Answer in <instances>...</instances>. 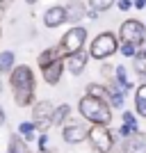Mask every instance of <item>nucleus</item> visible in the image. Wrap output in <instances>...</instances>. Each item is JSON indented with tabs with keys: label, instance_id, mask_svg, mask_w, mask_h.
<instances>
[{
	"label": "nucleus",
	"instance_id": "1",
	"mask_svg": "<svg viewBox=\"0 0 146 153\" xmlns=\"http://www.w3.org/2000/svg\"><path fill=\"white\" fill-rule=\"evenodd\" d=\"M9 85L14 91V103L19 108H27L34 101V73L30 66L19 64L9 71Z\"/></svg>",
	"mask_w": 146,
	"mask_h": 153
},
{
	"label": "nucleus",
	"instance_id": "2",
	"mask_svg": "<svg viewBox=\"0 0 146 153\" xmlns=\"http://www.w3.org/2000/svg\"><path fill=\"white\" fill-rule=\"evenodd\" d=\"M80 114L94 126H110L112 121V108L101 98H91V96H82L78 103Z\"/></svg>",
	"mask_w": 146,
	"mask_h": 153
},
{
	"label": "nucleus",
	"instance_id": "3",
	"mask_svg": "<svg viewBox=\"0 0 146 153\" xmlns=\"http://www.w3.org/2000/svg\"><path fill=\"white\" fill-rule=\"evenodd\" d=\"M116 51H119V39H116V34H112V32H101L98 37H94L87 55L94 57V59H107V57H112Z\"/></svg>",
	"mask_w": 146,
	"mask_h": 153
},
{
	"label": "nucleus",
	"instance_id": "4",
	"mask_svg": "<svg viewBox=\"0 0 146 153\" xmlns=\"http://www.w3.org/2000/svg\"><path fill=\"white\" fill-rule=\"evenodd\" d=\"M119 39H121V44H126V46L142 48V44L146 41V27H144V23L137 21V19L123 21L121 27H119Z\"/></svg>",
	"mask_w": 146,
	"mask_h": 153
},
{
	"label": "nucleus",
	"instance_id": "5",
	"mask_svg": "<svg viewBox=\"0 0 146 153\" xmlns=\"http://www.w3.org/2000/svg\"><path fill=\"white\" fill-rule=\"evenodd\" d=\"M84 39H87V30H84V27H71L62 37V41H59V46H57L59 55H62V57H69L73 53L82 51Z\"/></svg>",
	"mask_w": 146,
	"mask_h": 153
},
{
	"label": "nucleus",
	"instance_id": "6",
	"mask_svg": "<svg viewBox=\"0 0 146 153\" xmlns=\"http://www.w3.org/2000/svg\"><path fill=\"white\" fill-rule=\"evenodd\" d=\"M87 137H89V142H91V146L98 153H110L112 146H114V137H112L107 126H91Z\"/></svg>",
	"mask_w": 146,
	"mask_h": 153
},
{
	"label": "nucleus",
	"instance_id": "7",
	"mask_svg": "<svg viewBox=\"0 0 146 153\" xmlns=\"http://www.w3.org/2000/svg\"><path fill=\"white\" fill-rule=\"evenodd\" d=\"M53 103L50 101H39L34 108H32V123L37 130L46 133L48 128L53 126Z\"/></svg>",
	"mask_w": 146,
	"mask_h": 153
},
{
	"label": "nucleus",
	"instance_id": "8",
	"mask_svg": "<svg viewBox=\"0 0 146 153\" xmlns=\"http://www.w3.org/2000/svg\"><path fill=\"white\" fill-rule=\"evenodd\" d=\"M62 73H64V57H57L53 59L50 64H46L44 69H41V76L48 85H57L62 80Z\"/></svg>",
	"mask_w": 146,
	"mask_h": 153
},
{
	"label": "nucleus",
	"instance_id": "9",
	"mask_svg": "<svg viewBox=\"0 0 146 153\" xmlns=\"http://www.w3.org/2000/svg\"><path fill=\"white\" fill-rule=\"evenodd\" d=\"M87 133L89 128L84 123H69L64 128V142L66 144H80V142L87 140Z\"/></svg>",
	"mask_w": 146,
	"mask_h": 153
},
{
	"label": "nucleus",
	"instance_id": "10",
	"mask_svg": "<svg viewBox=\"0 0 146 153\" xmlns=\"http://www.w3.org/2000/svg\"><path fill=\"white\" fill-rule=\"evenodd\" d=\"M87 59H89L87 53L78 51V53H73V55H69V57L64 59V69H69L71 76H80L84 71V66H87Z\"/></svg>",
	"mask_w": 146,
	"mask_h": 153
},
{
	"label": "nucleus",
	"instance_id": "11",
	"mask_svg": "<svg viewBox=\"0 0 146 153\" xmlns=\"http://www.w3.org/2000/svg\"><path fill=\"white\" fill-rule=\"evenodd\" d=\"M123 153H146V135L144 133H133L123 140Z\"/></svg>",
	"mask_w": 146,
	"mask_h": 153
},
{
	"label": "nucleus",
	"instance_id": "12",
	"mask_svg": "<svg viewBox=\"0 0 146 153\" xmlns=\"http://www.w3.org/2000/svg\"><path fill=\"white\" fill-rule=\"evenodd\" d=\"M66 21V14H64V7H48L44 14V23L46 27H59Z\"/></svg>",
	"mask_w": 146,
	"mask_h": 153
},
{
	"label": "nucleus",
	"instance_id": "13",
	"mask_svg": "<svg viewBox=\"0 0 146 153\" xmlns=\"http://www.w3.org/2000/svg\"><path fill=\"white\" fill-rule=\"evenodd\" d=\"M64 14H66V21H69V23H78L80 19H84L87 9H84V5L80 0H71L69 5L64 7Z\"/></svg>",
	"mask_w": 146,
	"mask_h": 153
},
{
	"label": "nucleus",
	"instance_id": "14",
	"mask_svg": "<svg viewBox=\"0 0 146 153\" xmlns=\"http://www.w3.org/2000/svg\"><path fill=\"white\" fill-rule=\"evenodd\" d=\"M135 108H137V114L146 119V82L135 89Z\"/></svg>",
	"mask_w": 146,
	"mask_h": 153
},
{
	"label": "nucleus",
	"instance_id": "15",
	"mask_svg": "<svg viewBox=\"0 0 146 153\" xmlns=\"http://www.w3.org/2000/svg\"><path fill=\"white\" fill-rule=\"evenodd\" d=\"M7 153H32L30 146H27V142L19 135H12L9 137V146H7Z\"/></svg>",
	"mask_w": 146,
	"mask_h": 153
},
{
	"label": "nucleus",
	"instance_id": "16",
	"mask_svg": "<svg viewBox=\"0 0 146 153\" xmlns=\"http://www.w3.org/2000/svg\"><path fill=\"white\" fill-rule=\"evenodd\" d=\"M135 71H137V76L146 78V51L144 48H137V53H135Z\"/></svg>",
	"mask_w": 146,
	"mask_h": 153
},
{
	"label": "nucleus",
	"instance_id": "17",
	"mask_svg": "<svg viewBox=\"0 0 146 153\" xmlns=\"http://www.w3.org/2000/svg\"><path fill=\"white\" fill-rule=\"evenodd\" d=\"M57 57H62L57 48H46V51H44V53H41V55L37 57V64H39V69H44L46 64H50L53 59H57Z\"/></svg>",
	"mask_w": 146,
	"mask_h": 153
},
{
	"label": "nucleus",
	"instance_id": "18",
	"mask_svg": "<svg viewBox=\"0 0 146 153\" xmlns=\"http://www.w3.org/2000/svg\"><path fill=\"white\" fill-rule=\"evenodd\" d=\"M87 96H91V98H101V101L107 103L110 91H107V87H103V85H89V87H87Z\"/></svg>",
	"mask_w": 146,
	"mask_h": 153
},
{
	"label": "nucleus",
	"instance_id": "19",
	"mask_svg": "<svg viewBox=\"0 0 146 153\" xmlns=\"http://www.w3.org/2000/svg\"><path fill=\"white\" fill-rule=\"evenodd\" d=\"M12 69H14V53L12 51L0 53V73H9Z\"/></svg>",
	"mask_w": 146,
	"mask_h": 153
},
{
	"label": "nucleus",
	"instance_id": "20",
	"mask_svg": "<svg viewBox=\"0 0 146 153\" xmlns=\"http://www.w3.org/2000/svg\"><path fill=\"white\" fill-rule=\"evenodd\" d=\"M114 80H116V82H121L128 91L133 89V82L128 80V71H126V66H123V64H119V66L114 69Z\"/></svg>",
	"mask_w": 146,
	"mask_h": 153
},
{
	"label": "nucleus",
	"instance_id": "21",
	"mask_svg": "<svg viewBox=\"0 0 146 153\" xmlns=\"http://www.w3.org/2000/svg\"><path fill=\"white\" fill-rule=\"evenodd\" d=\"M71 108L69 105H59V108L53 110V126H59V123H64V119L69 117Z\"/></svg>",
	"mask_w": 146,
	"mask_h": 153
},
{
	"label": "nucleus",
	"instance_id": "22",
	"mask_svg": "<svg viewBox=\"0 0 146 153\" xmlns=\"http://www.w3.org/2000/svg\"><path fill=\"white\" fill-rule=\"evenodd\" d=\"M19 133H21V137H23L25 142L37 140V137H34V123H32V121H23V123H19Z\"/></svg>",
	"mask_w": 146,
	"mask_h": 153
},
{
	"label": "nucleus",
	"instance_id": "23",
	"mask_svg": "<svg viewBox=\"0 0 146 153\" xmlns=\"http://www.w3.org/2000/svg\"><path fill=\"white\" fill-rule=\"evenodd\" d=\"M114 2L116 0H89V7H91L94 12H105V9H110Z\"/></svg>",
	"mask_w": 146,
	"mask_h": 153
},
{
	"label": "nucleus",
	"instance_id": "24",
	"mask_svg": "<svg viewBox=\"0 0 146 153\" xmlns=\"http://www.w3.org/2000/svg\"><path fill=\"white\" fill-rule=\"evenodd\" d=\"M107 101L112 108H123V94H110Z\"/></svg>",
	"mask_w": 146,
	"mask_h": 153
},
{
	"label": "nucleus",
	"instance_id": "25",
	"mask_svg": "<svg viewBox=\"0 0 146 153\" xmlns=\"http://www.w3.org/2000/svg\"><path fill=\"white\" fill-rule=\"evenodd\" d=\"M121 119H123V123H126V126L137 128V119H135V114H133V112H123V117H121ZM137 130H139V128H137Z\"/></svg>",
	"mask_w": 146,
	"mask_h": 153
},
{
	"label": "nucleus",
	"instance_id": "26",
	"mask_svg": "<svg viewBox=\"0 0 146 153\" xmlns=\"http://www.w3.org/2000/svg\"><path fill=\"white\" fill-rule=\"evenodd\" d=\"M119 51H121V55H123V57H135L137 48H135V46H126V44H121V46H119Z\"/></svg>",
	"mask_w": 146,
	"mask_h": 153
},
{
	"label": "nucleus",
	"instance_id": "27",
	"mask_svg": "<svg viewBox=\"0 0 146 153\" xmlns=\"http://www.w3.org/2000/svg\"><path fill=\"white\" fill-rule=\"evenodd\" d=\"M116 7H119V12H128V9H133V0H116Z\"/></svg>",
	"mask_w": 146,
	"mask_h": 153
},
{
	"label": "nucleus",
	"instance_id": "28",
	"mask_svg": "<svg viewBox=\"0 0 146 153\" xmlns=\"http://www.w3.org/2000/svg\"><path fill=\"white\" fill-rule=\"evenodd\" d=\"M121 137H128V135H133V133H137V128H130V126H126V123H123V126H121Z\"/></svg>",
	"mask_w": 146,
	"mask_h": 153
},
{
	"label": "nucleus",
	"instance_id": "29",
	"mask_svg": "<svg viewBox=\"0 0 146 153\" xmlns=\"http://www.w3.org/2000/svg\"><path fill=\"white\" fill-rule=\"evenodd\" d=\"M12 2H14V0H0V12H7Z\"/></svg>",
	"mask_w": 146,
	"mask_h": 153
},
{
	"label": "nucleus",
	"instance_id": "30",
	"mask_svg": "<svg viewBox=\"0 0 146 153\" xmlns=\"http://www.w3.org/2000/svg\"><path fill=\"white\" fill-rule=\"evenodd\" d=\"M46 144H48V137L41 133V137H39V151H41V149H46Z\"/></svg>",
	"mask_w": 146,
	"mask_h": 153
},
{
	"label": "nucleus",
	"instance_id": "31",
	"mask_svg": "<svg viewBox=\"0 0 146 153\" xmlns=\"http://www.w3.org/2000/svg\"><path fill=\"white\" fill-rule=\"evenodd\" d=\"M133 7H135V9H144V7H146V0H133Z\"/></svg>",
	"mask_w": 146,
	"mask_h": 153
},
{
	"label": "nucleus",
	"instance_id": "32",
	"mask_svg": "<svg viewBox=\"0 0 146 153\" xmlns=\"http://www.w3.org/2000/svg\"><path fill=\"white\" fill-rule=\"evenodd\" d=\"M112 73H114V69H112V64H110V66L105 64V66H103V76H110V78H112Z\"/></svg>",
	"mask_w": 146,
	"mask_h": 153
},
{
	"label": "nucleus",
	"instance_id": "33",
	"mask_svg": "<svg viewBox=\"0 0 146 153\" xmlns=\"http://www.w3.org/2000/svg\"><path fill=\"white\" fill-rule=\"evenodd\" d=\"M84 16H89V19H96V16H98V12H94V9H87V14H84Z\"/></svg>",
	"mask_w": 146,
	"mask_h": 153
},
{
	"label": "nucleus",
	"instance_id": "34",
	"mask_svg": "<svg viewBox=\"0 0 146 153\" xmlns=\"http://www.w3.org/2000/svg\"><path fill=\"white\" fill-rule=\"evenodd\" d=\"M0 121H5V110L0 108Z\"/></svg>",
	"mask_w": 146,
	"mask_h": 153
},
{
	"label": "nucleus",
	"instance_id": "35",
	"mask_svg": "<svg viewBox=\"0 0 146 153\" xmlns=\"http://www.w3.org/2000/svg\"><path fill=\"white\" fill-rule=\"evenodd\" d=\"M25 2H27V5H34V2H37V0H25Z\"/></svg>",
	"mask_w": 146,
	"mask_h": 153
},
{
	"label": "nucleus",
	"instance_id": "36",
	"mask_svg": "<svg viewBox=\"0 0 146 153\" xmlns=\"http://www.w3.org/2000/svg\"><path fill=\"white\" fill-rule=\"evenodd\" d=\"M39 153H50V151H46V149H41V151H39Z\"/></svg>",
	"mask_w": 146,
	"mask_h": 153
},
{
	"label": "nucleus",
	"instance_id": "37",
	"mask_svg": "<svg viewBox=\"0 0 146 153\" xmlns=\"http://www.w3.org/2000/svg\"><path fill=\"white\" fill-rule=\"evenodd\" d=\"M0 94H2V82H0Z\"/></svg>",
	"mask_w": 146,
	"mask_h": 153
},
{
	"label": "nucleus",
	"instance_id": "38",
	"mask_svg": "<svg viewBox=\"0 0 146 153\" xmlns=\"http://www.w3.org/2000/svg\"><path fill=\"white\" fill-rule=\"evenodd\" d=\"M0 37H2V30H0Z\"/></svg>",
	"mask_w": 146,
	"mask_h": 153
}]
</instances>
